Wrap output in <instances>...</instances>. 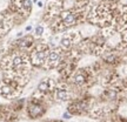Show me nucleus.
I'll return each instance as SVG.
<instances>
[{
	"mask_svg": "<svg viewBox=\"0 0 127 122\" xmlns=\"http://www.w3.org/2000/svg\"><path fill=\"white\" fill-rule=\"evenodd\" d=\"M87 71H88V69H79L72 77L73 83H75L78 86H81L85 82H87V79L90 76V75L87 74Z\"/></svg>",
	"mask_w": 127,
	"mask_h": 122,
	"instance_id": "9d476101",
	"label": "nucleus"
},
{
	"mask_svg": "<svg viewBox=\"0 0 127 122\" xmlns=\"http://www.w3.org/2000/svg\"><path fill=\"white\" fill-rule=\"evenodd\" d=\"M20 93V82L14 79H6L0 83V94L5 98H13Z\"/></svg>",
	"mask_w": 127,
	"mask_h": 122,
	"instance_id": "7ed1b4c3",
	"label": "nucleus"
},
{
	"mask_svg": "<svg viewBox=\"0 0 127 122\" xmlns=\"http://www.w3.org/2000/svg\"><path fill=\"white\" fill-rule=\"evenodd\" d=\"M52 89L53 88H52L51 79H44L38 86V92H40V93H47V92L52 91Z\"/></svg>",
	"mask_w": 127,
	"mask_h": 122,
	"instance_id": "f8f14e48",
	"label": "nucleus"
},
{
	"mask_svg": "<svg viewBox=\"0 0 127 122\" xmlns=\"http://www.w3.org/2000/svg\"><path fill=\"white\" fill-rule=\"evenodd\" d=\"M86 15V7H81V6L63 11L58 14V20L54 24V29L55 31H61V29L72 27L74 25L79 24L81 20H84V18Z\"/></svg>",
	"mask_w": 127,
	"mask_h": 122,
	"instance_id": "f257e3e1",
	"label": "nucleus"
},
{
	"mask_svg": "<svg viewBox=\"0 0 127 122\" xmlns=\"http://www.w3.org/2000/svg\"><path fill=\"white\" fill-rule=\"evenodd\" d=\"M33 44V39H32L31 36H26V38H24L21 40L18 41V46L21 48V49H27L30 48Z\"/></svg>",
	"mask_w": 127,
	"mask_h": 122,
	"instance_id": "ddd939ff",
	"label": "nucleus"
},
{
	"mask_svg": "<svg viewBox=\"0 0 127 122\" xmlns=\"http://www.w3.org/2000/svg\"><path fill=\"white\" fill-rule=\"evenodd\" d=\"M112 17H113L112 6L108 4H105V2H101L92 9V12L88 14V20L92 21L93 24L106 26V25H109Z\"/></svg>",
	"mask_w": 127,
	"mask_h": 122,
	"instance_id": "f03ea898",
	"label": "nucleus"
},
{
	"mask_svg": "<svg viewBox=\"0 0 127 122\" xmlns=\"http://www.w3.org/2000/svg\"><path fill=\"white\" fill-rule=\"evenodd\" d=\"M123 39H124V41L127 44V31H125L123 33Z\"/></svg>",
	"mask_w": 127,
	"mask_h": 122,
	"instance_id": "2eb2a0df",
	"label": "nucleus"
},
{
	"mask_svg": "<svg viewBox=\"0 0 127 122\" xmlns=\"http://www.w3.org/2000/svg\"><path fill=\"white\" fill-rule=\"evenodd\" d=\"M42 33H44V27H42V26H38V27L35 28V35H41V34H42Z\"/></svg>",
	"mask_w": 127,
	"mask_h": 122,
	"instance_id": "4468645a",
	"label": "nucleus"
},
{
	"mask_svg": "<svg viewBox=\"0 0 127 122\" xmlns=\"http://www.w3.org/2000/svg\"><path fill=\"white\" fill-rule=\"evenodd\" d=\"M13 9L18 13L27 17L32 9L31 0H13Z\"/></svg>",
	"mask_w": 127,
	"mask_h": 122,
	"instance_id": "0eeeda50",
	"label": "nucleus"
},
{
	"mask_svg": "<svg viewBox=\"0 0 127 122\" xmlns=\"http://www.w3.org/2000/svg\"><path fill=\"white\" fill-rule=\"evenodd\" d=\"M54 99L57 101H66L69 99V91L65 85H60L54 88Z\"/></svg>",
	"mask_w": 127,
	"mask_h": 122,
	"instance_id": "1a4fd4ad",
	"label": "nucleus"
},
{
	"mask_svg": "<svg viewBox=\"0 0 127 122\" xmlns=\"http://www.w3.org/2000/svg\"><path fill=\"white\" fill-rule=\"evenodd\" d=\"M48 47L46 45H38L35 46L33 49H32V53H31V62L32 65H34L36 67H41L44 66V63L46 61V58L48 55Z\"/></svg>",
	"mask_w": 127,
	"mask_h": 122,
	"instance_id": "20e7f679",
	"label": "nucleus"
},
{
	"mask_svg": "<svg viewBox=\"0 0 127 122\" xmlns=\"http://www.w3.org/2000/svg\"><path fill=\"white\" fill-rule=\"evenodd\" d=\"M80 40H81V36H80V34L78 32L75 31L67 32L60 39V48L61 49H69L75 42Z\"/></svg>",
	"mask_w": 127,
	"mask_h": 122,
	"instance_id": "423d86ee",
	"label": "nucleus"
},
{
	"mask_svg": "<svg viewBox=\"0 0 127 122\" xmlns=\"http://www.w3.org/2000/svg\"><path fill=\"white\" fill-rule=\"evenodd\" d=\"M11 27H12V21L7 17L0 14V35L5 34L6 32H8Z\"/></svg>",
	"mask_w": 127,
	"mask_h": 122,
	"instance_id": "9b49d317",
	"label": "nucleus"
},
{
	"mask_svg": "<svg viewBox=\"0 0 127 122\" xmlns=\"http://www.w3.org/2000/svg\"><path fill=\"white\" fill-rule=\"evenodd\" d=\"M109 1H112V0H109Z\"/></svg>",
	"mask_w": 127,
	"mask_h": 122,
	"instance_id": "dca6fc26",
	"label": "nucleus"
},
{
	"mask_svg": "<svg viewBox=\"0 0 127 122\" xmlns=\"http://www.w3.org/2000/svg\"><path fill=\"white\" fill-rule=\"evenodd\" d=\"M63 60V49L61 48H54L48 52V55L46 58V61L44 63V67L46 69H52V68L58 67Z\"/></svg>",
	"mask_w": 127,
	"mask_h": 122,
	"instance_id": "39448f33",
	"label": "nucleus"
},
{
	"mask_svg": "<svg viewBox=\"0 0 127 122\" xmlns=\"http://www.w3.org/2000/svg\"><path fill=\"white\" fill-rule=\"evenodd\" d=\"M27 112H28V115L31 116L32 119H36L41 116L44 112H45V107L40 103V102H38V101H33L30 103L27 108Z\"/></svg>",
	"mask_w": 127,
	"mask_h": 122,
	"instance_id": "6e6552de",
	"label": "nucleus"
}]
</instances>
